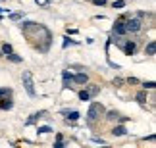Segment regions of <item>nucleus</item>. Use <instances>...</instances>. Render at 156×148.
I'll return each mask as SVG.
<instances>
[{"label":"nucleus","mask_w":156,"mask_h":148,"mask_svg":"<svg viewBox=\"0 0 156 148\" xmlns=\"http://www.w3.org/2000/svg\"><path fill=\"white\" fill-rule=\"evenodd\" d=\"M102 114H104V106L100 104V102H93L91 106H89L87 117H89V121H94V119H98Z\"/></svg>","instance_id":"f257e3e1"},{"label":"nucleus","mask_w":156,"mask_h":148,"mask_svg":"<svg viewBox=\"0 0 156 148\" xmlns=\"http://www.w3.org/2000/svg\"><path fill=\"white\" fill-rule=\"evenodd\" d=\"M123 25H125V31L127 33H137V31H141L143 21H141V17L137 15V17H129L127 21H123Z\"/></svg>","instance_id":"f03ea898"},{"label":"nucleus","mask_w":156,"mask_h":148,"mask_svg":"<svg viewBox=\"0 0 156 148\" xmlns=\"http://www.w3.org/2000/svg\"><path fill=\"white\" fill-rule=\"evenodd\" d=\"M21 81H23V87H25V91H27L29 96H35V85H33V75H31V71H23Z\"/></svg>","instance_id":"7ed1b4c3"},{"label":"nucleus","mask_w":156,"mask_h":148,"mask_svg":"<svg viewBox=\"0 0 156 148\" xmlns=\"http://www.w3.org/2000/svg\"><path fill=\"white\" fill-rule=\"evenodd\" d=\"M135 50H137V43H135V40H127V43L123 44V52H125V56H133V54H135Z\"/></svg>","instance_id":"20e7f679"},{"label":"nucleus","mask_w":156,"mask_h":148,"mask_svg":"<svg viewBox=\"0 0 156 148\" xmlns=\"http://www.w3.org/2000/svg\"><path fill=\"white\" fill-rule=\"evenodd\" d=\"M147 98H148V94H147V88H143V91H139V92L135 94V100H137L139 104H145V102H147Z\"/></svg>","instance_id":"39448f33"},{"label":"nucleus","mask_w":156,"mask_h":148,"mask_svg":"<svg viewBox=\"0 0 156 148\" xmlns=\"http://www.w3.org/2000/svg\"><path fill=\"white\" fill-rule=\"evenodd\" d=\"M73 83H77V85H85V83H89L87 73H77V75L73 77Z\"/></svg>","instance_id":"423d86ee"},{"label":"nucleus","mask_w":156,"mask_h":148,"mask_svg":"<svg viewBox=\"0 0 156 148\" xmlns=\"http://www.w3.org/2000/svg\"><path fill=\"white\" fill-rule=\"evenodd\" d=\"M114 33H116V35H125V33H127V31H125V25H123V19L116 21V27H114Z\"/></svg>","instance_id":"0eeeda50"},{"label":"nucleus","mask_w":156,"mask_h":148,"mask_svg":"<svg viewBox=\"0 0 156 148\" xmlns=\"http://www.w3.org/2000/svg\"><path fill=\"white\" fill-rule=\"evenodd\" d=\"M145 54L147 56H154L156 54V43H154V40H151V43L145 46Z\"/></svg>","instance_id":"6e6552de"},{"label":"nucleus","mask_w":156,"mask_h":148,"mask_svg":"<svg viewBox=\"0 0 156 148\" xmlns=\"http://www.w3.org/2000/svg\"><path fill=\"white\" fill-rule=\"evenodd\" d=\"M0 108H2V110H12V108H14V102H12L10 98H2V100H0Z\"/></svg>","instance_id":"1a4fd4ad"},{"label":"nucleus","mask_w":156,"mask_h":148,"mask_svg":"<svg viewBox=\"0 0 156 148\" xmlns=\"http://www.w3.org/2000/svg\"><path fill=\"white\" fill-rule=\"evenodd\" d=\"M62 77H64V88H69V85L73 83V77H71L68 71H64V73H62Z\"/></svg>","instance_id":"9d476101"},{"label":"nucleus","mask_w":156,"mask_h":148,"mask_svg":"<svg viewBox=\"0 0 156 148\" xmlns=\"http://www.w3.org/2000/svg\"><path fill=\"white\" fill-rule=\"evenodd\" d=\"M125 133H127V131H125V127H123V125H118V127H114V131H112V135H114V137H123Z\"/></svg>","instance_id":"9b49d317"},{"label":"nucleus","mask_w":156,"mask_h":148,"mask_svg":"<svg viewBox=\"0 0 156 148\" xmlns=\"http://www.w3.org/2000/svg\"><path fill=\"white\" fill-rule=\"evenodd\" d=\"M6 58H8L10 62H14V64H20V62H21V58L17 56V54H14V52H10V54H6Z\"/></svg>","instance_id":"f8f14e48"},{"label":"nucleus","mask_w":156,"mask_h":148,"mask_svg":"<svg viewBox=\"0 0 156 148\" xmlns=\"http://www.w3.org/2000/svg\"><path fill=\"white\" fill-rule=\"evenodd\" d=\"M77 96H79V100H83V102H87V100L91 98V94H89V91H79V94H77Z\"/></svg>","instance_id":"ddd939ff"},{"label":"nucleus","mask_w":156,"mask_h":148,"mask_svg":"<svg viewBox=\"0 0 156 148\" xmlns=\"http://www.w3.org/2000/svg\"><path fill=\"white\" fill-rule=\"evenodd\" d=\"M10 52H14V48H12V44H2V54H10Z\"/></svg>","instance_id":"4468645a"},{"label":"nucleus","mask_w":156,"mask_h":148,"mask_svg":"<svg viewBox=\"0 0 156 148\" xmlns=\"http://www.w3.org/2000/svg\"><path fill=\"white\" fill-rule=\"evenodd\" d=\"M68 115H69V119H71V121H77V119H79V112H69Z\"/></svg>","instance_id":"2eb2a0df"},{"label":"nucleus","mask_w":156,"mask_h":148,"mask_svg":"<svg viewBox=\"0 0 156 148\" xmlns=\"http://www.w3.org/2000/svg\"><path fill=\"white\" fill-rule=\"evenodd\" d=\"M106 119H110V121L118 119V114H116V112H108V114H106Z\"/></svg>","instance_id":"dca6fc26"},{"label":"nucleus","mask_w":156,"mask_h":148,"mask_svg":"<svg viewBox=\"0 0 156 148\" xmlns=\"http://www.w3.org/2000/svg\"><path fill=\"white\" fill-rule=\"evenodd\" d=\"M125 6V0H118V2H114V8H118V10H122Z\"/></svg>","instance_id":"f3484780"},{"label":"nucleus","mask_w":156,"mask_h":148,"mask_svg":"<svg viewBox=\"0 0 156 148\" xmlns=\"http://www.w3.org/2000/svg\"><path fill=\"white\" fill-rule=\"evenodd\" d=\"M98 91H100L98 85H91V88H89V94H97Z\"/></svg>","instance_id":"a211bd4d"},{"label":"nucleus","mask_w":156,"mask_h":148,"mask_svg":"<svg viewBox=\"0 0 156 148\" xmlns=\"http://www.w3.org/2000/svg\"><path fill=\"white\" fill-rule=\"evenodd\" d=\"M143 87H145V88H154V87H156V83H154V81H148V83L145 81V83H143Z\"/></svg>","instance_id":"6ab92c4d"},{"label":"nucleus","mask_w":156,"mask_h":148,"mask_svg":"<svg viewBox=\"0 0 156 148\" xmlns=\"http://www.w3.org/2000/svg\"><path fill=\"white\" fill-rule=\"evenodd\" d=\"M69 44H75V40H71V39L66 37V39H64V48H66V46H69Z\"/></svg>","instance_id":"aec40b11"},{"label":"nucleus","mask_w":156,"mask_h":148,"mask_svg":"<svg viewBox=\"0 0 156 148\" xmlns=\"http://www.w3.org/2000/svg\"><path fill=\"white\" fill-rule=\"evenodd\" d=\"M39 133H52L50 127H39Z\"/></svg>","instance_id":"412c9836"},{"label":"nucleus","mask_w":156,"mask_h":148,"mask_svg":"<svg viewBox=\"0 0 156 148\" xmlns=\"http://www.w3.org/2000/svg\"><path fill=\"white\" fill-rule=\"evenodd\" d=\"M93 4H97V6H104V4H106V0H93Z\"/></svg>","instance_id":"4be33fe9"},{"label":"nucleus","mask_w":156,"mask_h":148,"mask_svg":"<svg viewBox=\"0 0 156 148\" xmlns=\"http://www.w3.org/2000/svg\"><path fill=\"white\" fill-rule=\"evenodd\" d=\"M127 83H131V85H137V83H139V81H137L135 77H129V79H127Z\"/></svg>","instance_id":"5701e85b"},{"label":"nucleus","mask_w":156,"mask_h":148,"mask_svg":"<svg viewBox=\"0 0 156 148\" xmlns=\"http://www.w3.org/2000/svg\"><path fill=\"white\" fill-rule=\"evenodd\" d=\"M93 143H100V144H104V140H102V139H98V137H94V139H93Z\"/></svg>","instance_id":"b1692460"},{"label":"nucleus","mask_w":156,"mask_h":148,"mask_svg":"<svg viewBox=\"0 0 156 148\" xmlns=\"http://www.w3.org/2000/svg\"><path fill=\"white\" fill-rule=\"evenodd\" d=\"M6 92H8V91H4V88H0V98H2V96H4Z\"/></svg>","instance_id":"393cba45"},{"label":"nucleus","mask_w":156,"mask_h":148,"mask_svg":"<svg viewBox=\"0 0 156 148\" xmlns=\"http://www.w3.org/2000/svg\"><path fill=\"white\" fill-rule=\"evenodd\" d=\"M37 4H46V0H35Z\"/></svg>","instance_id":"a878e982"},{"label":"nucleus","mask_w":156,"mask_h":148,"mask_svg":"<svg viewBox=\"0 0 156 148\" xmlns=\"http://www.w3.org/2000/svg\"><path fill=\"white\" fill-rule=\"evenodd\" d=\"M2 12H4V8H0V14H2Z\"/></svg>","instance_id":"bb28decb"},{"label":"nucleus","mask_w":156,"mask_h":148,"mask_svg":"<svg viewBox=\"0 0 156 148\" xmlns=\"http://www.w3.org/2000/svg\"><path fill=\"white\" fill-rule=\"evenodd\" d=\"M125 2H127V0H125Z\"/></svg>","instance_id":"cd10ccee"}]
</instances>
